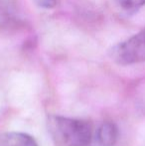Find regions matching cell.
Returning a JSON list of instances; mask_svg holds the SVG:
<instances>
[{"label": "cell", "mask_w": 145, "mask_h": 146, "mask_svg": "<svg viewBox=\"0 0 145 146\" xmlns=\"http://www.w3.org/2000/svg\"><path fill=\"white\" fill-rule=\"evenodd\" d=\"M0 8H1V3H0Z\"/></svg>", "instance_id": "cell-8"}, {"label": "cell", "mask_w": 145, "mask_h": 146, "mask_svg": "<svg viewBox=\"0 0 145 146\" xmlns=\"http://www.w3.org/2000/svg\"><path fill=\"white\" fill-rule=\"evenodd\" d=\"M138 104H139V106L142 108V110L145 111V90L143 92H142L141 94H140L139 96V102H138Z\"/></svg>", "instance_id": "cell-7"}, {"label": "cell", "mask_w": 145, "mask_h": 146, "mask_svg": "<svg viewBox=\"0 0 145 146\" xmlns=\"http://www.w3.org/2000/svg\"><path fill=\"white\" fill-rule=\"evenodd\" d=\"M48 130L60 146H89L93 138V127L87 120L60 115L50 116Z\"/></svg>", "instance_id": "cell-1"}, {"label": "cell", "mask_w": 145, "mask_h": 146, "mask_svg": "<svg viewBox=\"0 0 145 146\" xmlns=\"http://www.w3.org/2000/svg\"><path fill=\"white\" fill-rule=\"evenodd\" d=\"M35 2L40 7L46 8V9L55 7L57 4V0H35Z\"/></svg>", "instance_id": "cell-6"}, {"label": "cell", "mask_w": 145, "mask_h": 146, "mask_svg": "<svg viewBox=\"0 0 145 146\" xmlns=\"http://www.w3.org/2000/svg\"><path fill=\"white\" fill-rule=\"evenodd\" d=\"M118 135L119 131L115 123L107 121L103 123L97 130L95 139L99 146H114L117 142Z\"/></svg>", "instance_id": "cell-3"}, {"label": "cell", "mask_w": 145, "mask_h": 146, "mask_svg": "<svg viewBox=\"0 0 145 146\" xmlns=\"http://www.w3.org/2000/svg\"><path fill=\"white\" fill-rule=\"evenodd\" d=\"M109 57L121 66L145 62V29L112 47Z\"/></svg>", "instance_id": "cell-2"}, {"label": "cell", "mask_w": 145, "mask_h": 146, "mask_svg": "<svg viewBox=\"0 0 145 146\" xmlns=\"http://www.w3.org/2000/svg\"><path fill=\"white\" fill-rule=\"evenodd\" d=\"M0 146H39L34 137L23 132H5L0 134Z\"/></svg>", "instance_id": "cell-4"}, {"label": "cell", "mask_w": 145, "mask_h": 146, "mask_svg": "<svg viewBox=\"0 0 145 146\" xmlns=\"http://www.w3.org/2000/svg\"><path fill=\"white\" fill-rule=\"evenodd\" d=\"M115 3L123 10H134L145 5V0H115Z\"/></svg>", "instance_id": "cell-5"}]
</instances>
